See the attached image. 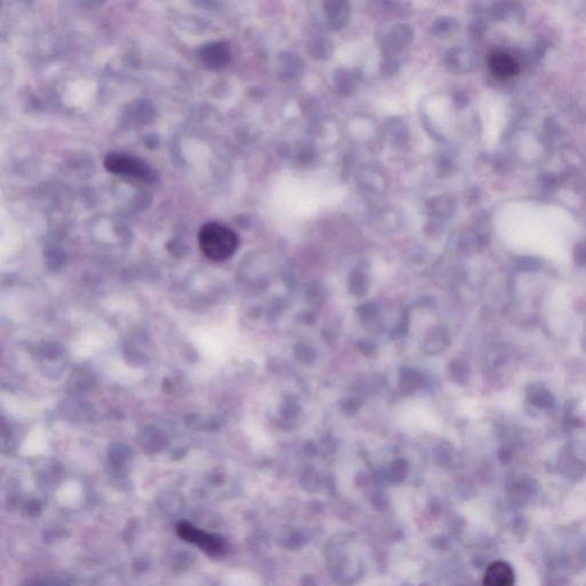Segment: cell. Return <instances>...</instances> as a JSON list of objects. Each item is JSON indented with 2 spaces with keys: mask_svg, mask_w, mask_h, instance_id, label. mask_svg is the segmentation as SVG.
Masks as SVG:
<instances>
[{
  "mask_svg": "<svg viewBox=\"0 0 586 586\" xmlns=\"http://www.w3.org/2000/svg\"><path fill=\"white\" fill-rule=\"evenodd\" d=\"M105 170L115 175L135 180L149 181L153 175L150 167L140 158L121 153H112L105 158Z\"/></svg>",
  "mask_w": 586,
  "mask_h": 586,
  "instance_id": "cell-2",
  "label": "cell"
},
{
  "mask_svg": "<svg viewBox=\"0 0 586 586\" xmlns=\"http://www.w3.org/2000/svg\"><path fill=\"white\" fill-rule=\"evenodd\" d=\"M202 56H203L204 61L207 62V64L212 67V68H216V67L219 68V67L226 64L227 60H228V52L223 45L213 44V45L207 46V49H204Z\"/></svg>",
  "mask_w": 586,
  "mask_h": 586,
  "instance_id": "cell-6",
  "label": "cell"
},
{
  "mask_svg": "<svg viewBox=\"0 0 586 586\" xmlns=\"http://www.w3.org/2000/svg\"><path fill=\"white\" fill-rule=\"evenodd\" d=\"M515 573L508 563L497 561L488 567L483 577V586H513Z\"/></svg>",
  "mask_w": 586,
  "mask_h": 586,
  "instance_id": "cell-5",
  "label": "cell"
},
{
  "mask_svg": "<svg viewBox=\"0 0 586 586\" xmlns=\"http://www.w3.org/2000/svg\"><path fill=\"white\" fill-rule=\"evenodd\" d=\"M489 70L497 78H511L520 70L513 56L505 52H494L488 58Z\"/></svg>",
  "mask_w": 586,
  "mask_h": 586,
  "instance_id": "cell-4",
  "label": "cell"
},
{
  "mask_svg": "<svg viewBox=\"0 0 586 586\" xmlns=\"http://www.w3.org/2000/svg\"><path fill=\"white\" fill-rule=\"evenodd\" d=\"M178 533L181 535V537L197 544L198 546L204 549V551H209L210 553H220L223 550V542L220 540V538L205 534L203 531H196L188 524H181L178 528Z\"/></svg>",
  "mask_w": 586,
  "mask_h": 586,
  "instance_id": "cell-3",
  "label": "cell"
},
{
  "mask_svg": "<svg viewBox=\"0 0 586 586\" xmlns=\"http://www.w3.org/2000/svg\"><path fill=\"white\" fill-rule=\"evenodd\" d=\"M198 244L202 253L211 261H225L236 252L239 237L221 223H207L198 233Z\"/></svg>",
  "mask_w": 586,
  "mask_h": 586,
  "instance_id": "cell-1",
  "label": "cell"
}]
</instances>
